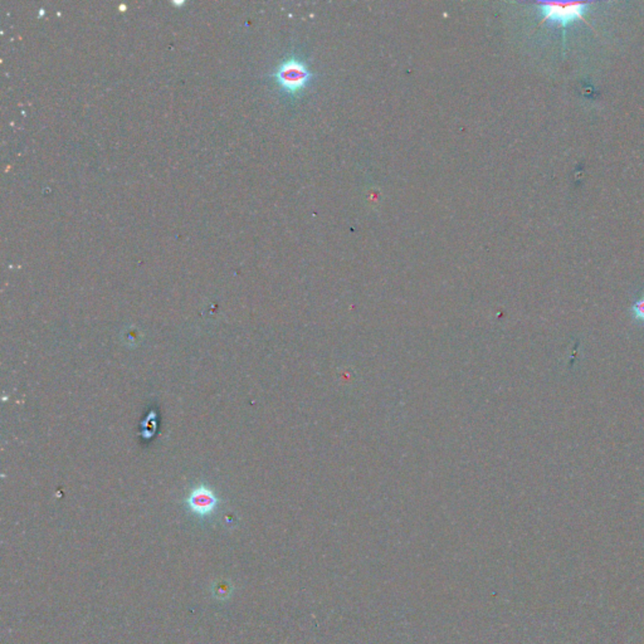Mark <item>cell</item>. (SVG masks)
Returning <instances> with one entry per match:
<instances>
[{"mask_svg":"<svg viewBox=\"0 0 644 644\" xmlns=\"http://www.w3.org/2000/svg\"><path fill=\"white\" fill-rule=\"evenodd\" d=\"M274 77L284 91L290 95H297L306 88L313 75L305 62L291 57L279 66Z\"/></svg>","mask_w":644,"mask_h":644,"instance_id":"7a4b0ae2","label":"cell"},{"mask_svg":"<svg viewBox=\"0 0 644 644\" xmlns=\"http://www.w3.org/2000/svg\"><path fill=\"white\" fill-rule=\"evenodd\" d=\"M594 3L591 1H571V3H560V1H540L539 13L541 18V23H551L556 24L563 29V48L565 47V38H566V29L576 22H584L586 26L591 27L586 21V14L589 13V8Z\"/></svg>","mask_w":644,"mask_h":644,"instance_id":"6da1fadb","label":"cell"},{"mask_svg":"<svg viewBox=\"0 0 644 644\" xmlns=\"http://www.w3.org/2000/svg\"><path fill=\"white\" fill-rule=\"evenodd\" d=\"M218 499L215 497L214 492L205 487L193 489L188 499L190 510L199 516L210 515L214 511Z\"/></svg>","mask_w":644,"mask_h":644,"instance_id":"3957f363","label":"cell"},{"mask_svg":"<svg viewBox=\"0 0 644 644\" xmlns=\"http://www.w3.org/2000/svg\"><path fill=\"white\" fill-rule=\"evenodd\" d=\"M632 313H633V318L635 321L644 323V295L634 302V305L632 306Z\"/></svg>","mask_w":644,"mask_h":644,"instance_id":"277c9868","label":"cell"}]
</instances>
